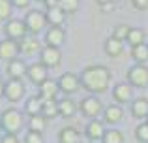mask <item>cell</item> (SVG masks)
<instances>
[{"label":"cell","mask_w":148,"mask_h":143,"mask_svg":"<svg viewBox=\"0 0 148 143\" xmlns=\"http://www.w3.org/2000/svg\"><path fill=\"white\" fill-rule=\"evenodd\" d=\"M81 85L90 94H103L111 85V70L101 64L86 66L81 73Z\"/></svg>","instance_id":"cell-1"},{"label":"cell","mask_w":148,"mask_h":143,"mask_svg":"<svg viewBox=\"0 0 148 143\" xmlns=\"http://www.w3.org/2000/svg\"><path fill=\"white\" fill-rule=\"evenodd\" d=\"M25 113L19 111L17 107H8L0 115V126H2V132L6 134H19L25 128Z\"/></svg>","instance_id":"cell-2"},{"label":"cell","mask_w":148,"mask_h":143,"mask_svg":"<svg viewBox=\"0 0 148 143\" xmlns=\"http://www.w3.org/2000/svg\"><path fill=\"white\" fill-rule=\"evenodd\" d=\"M23 21H25L26 28H28V34H32V36L43 32V28L47 26V17L40 10H28L25 13V17H23Z\"/></svg>","instance_id":"cell-3"},{"label":"cell","mask_w":148,"mask_h":143,"mask_svg":"<svg viewBox=\"0 0 148 143\" xmlns=\"http://www.w3.org/2000/svg\"><path fill=\"white\" fill-rule=\"evenodd\" d=\"M26 94V87L23 83V79H8L4 81V98L8 102H21Z\"/></svg>","instance_id":"cell-4"},{"label":"cell","mask_w":148,"mask_h":143,"mask_svg":"<svg viewBox=\"0 0 148 143\" xmlns=\"http://www.w3.org/2000/svg\"><path fill=\"white\" fill-rule=\"evenodd\" d=\"M79 111L88 119H98L99 115L103 113V104L99 102V98L96 94H90V96H86V98L81 100Z\"/></svg>","instance_id":"cell-5"},{"label":"cell","mask_w":148,"mask_h":143,"mask_svg":"<svg viewBox=\"0 0 148 143\" xmlns=\"http://www.w3.org/2000/svg\"><path fill=\"white\" fill-rule=\"evenodd\" d=\"M4 34H6V38H10V40L19 41L28 34V28H26V25H25L23 19L11 17V19H8V21L4 23Z\"/></svg>","instance_id":"cell-6"},{"label":"cell","mask_w":148,"mask_h":143,"mask_svg":"<svg viewBox=\"0 0 148 143\" xmlns=\"http://www.w3.org/2000/svg\"><path fill=\"white\" fill-rule=\"evenodd\" d=\"M127 83L137 88H146L148 87V68L146 64H133L127 70Z\"/></svg>","instance_id":"cell-7"},{"label":"cell","mask_w":148,"mask_h":143,"mask_svg":"<svg viewBox=\"0 0 148 143\" xmlns=\"http://www.w3.org/2000/svg\"><path fill=\"white\" fill-rule=\"evenodd\" d=\"M58 87H60V92H64V94H75L79 88H83V85H81V75H75V73L71 72H66L62 73L60 77H58Z\"/></svg>","instance_id":"cell-8"},{"label":"cell","mask_w":148,"mask_h":143,"mask_svg":"<svg viewBox=\"0 0 148 143\" xmlns=\"http://www.w3.org/2000/svg\"><path fill=\"white\" fill-rule=\"evenodd\" d=\"M40 62L47 68H56L62 62V51L60 47H53V45H45L40 51Z\"/></svg>","instance_id":"cell-9"},{"label":"cell","mask_w":148,"mask_h":143,"mask_svg":"<svg viewBox=\"0 0 148 143\" xmlns=\"http://www.w3.org/2000/svg\"><path fill=\"white\" fill-rule=\"evenodd\" d=\"M103 134H105V126H103V121H99V119H90L84 126V136H86L88 141H94V143L101 141Z\"/></svg>","instance_id":"cell-10"},{"label":"cell","mask_w":148,"mask_h":143,"mask_svg":"<svg viewBox=\"0 0 148 143\" xmlns=\"http://www.w3.org/2000/svg\"><path fill=\"white\" fill-rule=\"evenodd\" d=\"M58 90H60L58 81L51 79V77H47L41 85H38V96H40L41 100H56Z\"/></svg>","instance_id":"cell-11"},{"label":"cell","mask_w":148,"mask_h":143,"mask_svg":"<svg viewBox=\"0 0 148 143\" xmlns=\"http://www.w3.org/2000/svg\"><path fill=\"white\" fill-rule=\"evenodd\" d=\"M26 72H28V66H26V62L23 59H11L8 60V66H6V73L8 77H11V79H23V77H26Z\"/></svg>","instance_id":"cell-12"},{"label":"cell","mask_w":148,"mask_h":143,"mask_svg":"<svg viewBox=\"0 0 148 143\" xmlns=\"http://www.w3.org/2000/svg\"><path fill=\"white\" fill-rule=\"evenodd\" d=\"M112 98L114 102H118L120 106L127 102H133V87L130 83H118L112 88Z\"/></svg>","instance_id":"cell-13"},{"label":"cell","mask_w":148,"mask_h":143,"mask_svg":"<svg viewBox=\"0 0 148 143\" xmlns=\"http://www.w3.org/2000/svg\"><path fill=\"white\" fill-rule=\"evenodd\" d=\"M49 68L47 66H43V64L38 60V62H34V64H30L28 66V72H26V77H28L30 81H32L34 85H41L45 79L49 77Z\"/></svg>","instance_id":"cell-14"},{"label":"cell","mask_w":148,"mask_h":143,"mask_svg":"<svg viewBox=\"0 0 148 143\" xmlns=\"http://www.w3.org/2000/svg\"><path fill=\"white\" fill-rule=\"evenodd\" d=\"M17 45H19V53L21 55H32V53L41 51V41L36 36H25L23 40L17 41Z\"/></svg>","instance_id":"cell-15"},{"label":"cell","mask_w":148,"mask_h":143,"mask_svg":"<svg viewBox=\"0 0 148 143\" xmlns=\"http://www.w3.org/2000/svg\"><path fill=\"white\" fill-rule=\"evenodd\" d=\"M64 41H66V30L62 26H49L45 32V45L60 47Z\"/></svg>","instance_id":"cell-16"},{"label":"cell","mask_w":148,"mask_h":143,"mask_svg":"<svg viewBox=\"0 0 148 143\" xmlns=\"http://www.w3.org/2000/svg\"><path fill=\"white\" fill-rule=\"evenodd\" d=\"M21 55L19 53V45L17 41L10 40V38H6V40L0 41V60H11V59H17V57Z\"/></svg>","instance_id":"cell-17"},{"label":"cell","mask_w":148,"mask_h":143,"mask_svg":"<svg viewBox=\"0 0 148 143\" xmlns=\"http://www.w3.org/2000/svg\"><path fill=\"white\" fill-rule=\"evenodd\" d=\"M124 119V109L120 104H111V106L103 107V122L107 124H118Z\"/></svg>","instance_id":"cell-18"},{"label":"cell","mask_w":148,"mask_h":143,"mask_svg":"<svg viewBox=\"0 0 148 143\" xmlns=\"http://www.w3.org/2000/svg\"><path fill=\"white\" fill-rule=\"evenodd\" d=\"M103 51L107 53L109 57L116 59V57H120L124 53V41L116 40L114 36H109L107 40H105V44H103Z\"/></svg>","instance_id":"cell-19"},{"label":"cell","mask_w":148,"mask_h":143,"mask_svg":"<svg viewBox=\"0 0 148 143\" xmlns=\"http://www.w3.org/2000/svg\"><path fill=\"white\" fill-rule=\"evenodd\" d=\"M75 113H77V104L71 98L66 96V98L58 100V115L62 119H71V117H75Z\"/></svg>","instance_id":"cell-20"},{"label":"cell","mask_w":148,"mask_h":143,"mask_svg":"<svg viewBox=\"0 0 148 143\" xmlns=\"http://www.w3.org/2000/svg\"><path fill=\"white\" fill-rule=\"evenodd\" d=\"M45 17H47L49 26H62L64 21H66V11H62L60 6L49 8V10H45Z\"/></svg>","instance_id":"cell-21"},{"label":"cell","mask_w":148,"mask_h":143,"mask_svg":"<svg viewBox=\"0 0 148 143\" xmlns=\"http://www.w3.org/2000/svg\"><path fill=\"white\" fill-rule=\"evenodd\" d=\"M41 109H43V100L40 96H28L25 100V113L28 117H34V115H41Z\"/></svg>","instance_id":"cell-22"},{"label":"cell","mask_w":148,"mask_h":143,"mask_svg":"<svg viewBox=\"0 0 148 143\" xmlns=\"http://www.w3.org/2000/svg\"><path fill=\"white\" fill-rule=\"evenodd\" d=\"M58 143H81V134L73 126H64L58 132Z\"/></svg>","instance_id":"cell-23"},{"label":"cell","mask_w":148,"mask_h":143,"mask_svg":"<svg viewBox=\"0 0 148 143\" xmlns=\"http://www.w3.org/2000/svg\"><path fill=\"white\" fill-rule=\"evenodd\" d=\"M131 115L135 119H146L148 117V100L146 98H135L131 102Z\"/></svg>","instance_id":"cell-24"},{"label":"cell","mask_w":148,"mask_h":143,"mask_svg":"<svg viewBox=\"0 0 148 143\" xmlns=\"http://www.w3.org/2000/svg\"><path fill=\"white\" fill-rule=\"evenodd\" d=\"M126 41L131 45V47H135V45H141V44H145V41H146V32H145L143 28H139V26H131Z\"/></svg>","instance_id":"cell-25"},{"label":"cell","mask_w":148,"mask_h":143,"mask_svg":"<svg viewBox=\"0 0 148 143\" xmlns=\"http://www.w3.org/2000/svg\"><path fill=\"white\" fill-rule=\"evenodd\" d=\"M131 59L135 60V64H145L148 60V44H141L131 47Z\"/></svg>","instance_id":"cell-26"},{"label":"cell","mask_w":148,"mask_h":143,"mask_svg":"<svg viewBox=\"0 0 148 143\" xmlns=\"http://www.w3.org/2000/svg\"><path fill=\"white\" fill-rule=\"evenodd\" d=\"M41 115L45 119H56L60 117L58 115V100H43V109H41Z\"/></svg>","instance_id":"cell-27"},{"label":"cell","mask_w":148,"mask_h":143,"mask_svg":"<svg viewBox=\"0 0 148 143\" xmlns=\"http://www.w3.org/2000/svg\"><path fill=\"white\" fill-rule=\"evenodd\" d=\"M47 128V119L43 115H34V117H28V130L32 132H45Z\"/></svg>","instance_id":"cell-28"},{"label":"cell","mask_w":148,"mask_h":143,"mask_svg":"<svg viewBox=\"0 0 148 143\" xmlns=\"http://www.w3.org/2000/svg\"><path fill=\"white\" fill-rule=\"evenodd\" d=\"M101 143H124V134L116 128L105 130L103 137H101Z\"/></svg>","instance_id":"cell-29"},{"label":"cell","mask_w":148,"mask_h":143,"mask_svg":"<svg viewBox=\"0 0 148 143\" xmlns=\"http://www.w3.org/2000/svg\"><path fill=\"white\" fill-rule=\"evenodd\" d=\"M11 11H13L11 0H0V23H6L8 19H11Z\"/></svg>","instance_id":"cell-30"},{"label":"cell","mask_w":148,"mask_h":143,"mask_svg":"<svg viewBox=\"0 0 148 143\" xmlns=\"http://www.w3.org/2000/svg\"><path fill=\"white\" fill-rule=\"evenodd\" d=\"M58 6H60L62 11H66V15H69V13H75V11L79 10L81 0H60Z\"/></svg>","instance_id":"cell-31"},{"label":"cell","mask_w":148,"mask_h":143,"mask_svg":"<svg viewBox=\"0 0 148 143\" xmlns=\"http://www.w3.org/2000/svg\"><path fill=\"white\" fill-rule=\"evenodd\" d=\"M135 137H137L141 143H148V122H141V124H137V128H135Z\"/></svg>","instance_id":"cell-32"},{"label":"cell","mask_w":148,"mask_h":143,"mask_svg":"<svg viewBox=\"0 0 148 143\" xmlns=\"http://www.w3.org/2000/svg\"><path fill=\"white\" fill-rule=\"evenodd\" d=\"M130 28L131 26H127V25H116L114 30H112V36H114L116 40H120V41H126L127 34H130Z\"/></svg>","instance_id":"cell-33"},{"label":"cell","mask_w":148,"mask_h":143,"mask_svg":"<svg viewBox=\"0 0 148 143\" xmlns=\"http://www.w3.org/2000/svg\"><path fill=\"white\" fill-rule=\"evenodd\" d=\"M25 143H45V141H43V134L28 130V132L25 134Z\"/></svg>","instance_id":"cell-34"},{"label":"cell","mask_w":148,"mask_h":143,"mask_svg":"<svg viewBox=\"0 0 148 143\" xmlns=\"http://www.w3.org/2000/svg\"><path fill=\"white\" fill-rule=\"evenodd\" d=\"M0 143H21L17 134H2V137H0Z\"/></svg>","instance_id":"cell-35"},{"label":"cell","mask_w":148,"mask_h":143,"mask_svg":"<svg viewBox=\"0 0 148 143\" xmlns=\"http://www.w3.org/2000/svg\"><path fill=\"white\" fill-rule=\"evenodd\" d=\"M30 2H32V0H11L13 8H19V10H26V8L30 6Z\"/></svg>","instance_id":"cell-36"},{"label":"cell","mask_w":148,"mask_h":143,"mask_svg":"<svg viewBox=\"0 0 148 143\" xmlns=\"http://www.w3.org/2000/svg\"><path fill=\"white\" fill-rule=\"evenodd\" d=\"M131 6L135 10H148V0H131Z\"/></svg>","instance_id":"cell-37"},{"label":"cell","mask_w":148,"mask_h":143,"mask_svg":"<svg viewBox=\"0 0 148 143\" xmlns=\"http://www.w3.org/2000/svg\"><path fill=\"white\" fill-rule=\"evenodd\" d=\"M58 2H60V0H45L43 6H45V10H49V8H56Z\"/></svg>","instance_id":"cell-38"},{"label":"cell","mask_w":148,"mask_h":143,"mask_svg":"<svg viewBox=\"0 0 148 143\" xmlns=\"http://www.w3.org/2000/svg\"><path fill=\"white\" fill-rule=\"evenodd\" d=\"M112 8H114V2H109V4H103V6H101V11H105V13H107V11H111Z\"/></svg>","instance_id":"cell-39"},{"label":"cell","mask_w":148,"mask_h":143,"mask_svg":"<svg viewBox=\"0 0 148 143\" xmlns=\"http://www.w3.org/2000/svg\"><path fill=\"white\" fill-rule=\"evenodd\" d=\"M0 98H4V81H0Z\"/></svg>","instance_id":"cell-40"},{"label":"cell","mask_w":148,"mask_h":143,"mask_svg":"<svg viewBox=\"0 0 148 143\" xmlns=\"http://www.w3.org/2000/svg\"><path fill=\"white\" fill-rule=\"evenodd\" d=\"M96 2H98L99 6H103V4H109V2H112V0H96Z\"/></svg>","instance_id":"cell-41"},{"label":"cell","mask_w":148,"mask_h":143,"mask_svg":"<svg viewBox=\"0 0 148 143\" xmlns=\"http://www.w3.org/2000/svg\"><path fill=\"white\" fill-rule=\"evenodd\" d=\"M38 2H45V0H38Z\"/></svg>","instance_id":"cell-42"},{"label":"cell","mask_w":148,"mask_h":143,"mask_svg":"<svg viewBox=\"0 0 148 143\" xmlns=\"http://www.w3.org/2000/svg\"><path fill=\"white\" fill-rule=\"evenodd\" d=\"M145 121H146V122H148V117H146V119H145Z\"/></svg>","instance_id":"cell-43"},{"label":"cell","mask_w":148,"mask_h":143,"mask_svg":"<svg viewBox=\"0 0 148 143\" xmlns=\"http://www.w3.org/2000/svg\"><path fill=\"white\" fill-rule=\"evenodd\" d=\"M0 132H2V126H0Z\"/></svg>","instance_id":"cell-44"},{"label":"cell","mask_w":148,"mask_h":143,"mask_svg":"<svg viewBox=\"0 0 148 143\" xmlns=\"http://www.w3.org/2000/svg\"><path fill=\"white\" fill-rule=\"evenodd\" d=\"M88 143H94V141H88Z\"/></svg>","instance_id":"cell-45"}]
</instances>
